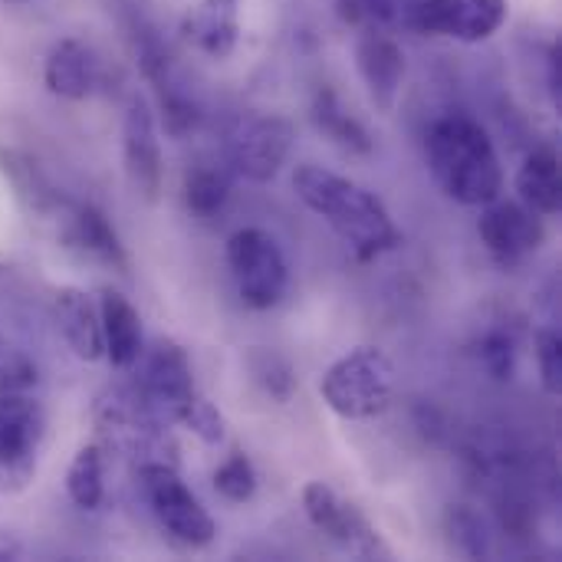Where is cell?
<instances>
[{"label":"cell","instance_id":"obj_14","mask_svg":"<svg viewBox=\"0 0 562 562\" xmlns=\"http://www.w3.org/2000/svg\"><path fill=\"white\" fill-rule=\"evenodd\" d=\"M46 431V418L33 392H0V468L23 484L33 474V461Z\"/></svg>","mask_w":562,"mask_h":562},{"label":"cell","instance_id":"obj_29","mask_svg":"<svg viewBox=\"0 0 562 562\" xmlns=\"http://www.w3.org/2000/svg\"><path fill=\"white\" fill-rule=\"evenodd\" d=\"M477 356L484 362V369L497 379V382H507L514 379V369H517V342L510 333L504 329H487L477 342Z\"/></svg>","mask_w":562,"mask_h":562},{"label":"cell","instance_id":"obj_8","mask_svg":"<svg viewBox=\"0 0 562 562\" xmlns=\"http://www.w3.org/2000/svg\"><path fill=\"white\" fill-rule=\"evenodd\" d=\"M293 122L280 115H240L227 128L224 155L227 168L254 184H267L280 175L293 148Z\"/></svg>","mask_w":562,"mask_h":562},{"label":"cell","instance_id":"obj_19","mask_svg":"<svg viewBox=\"0 0 562 562\" xmlns=\"http://www.w3.org/2000/svg\"><path fill=\"white\" fill-rule=\"evenodd\" d=\"M181 30L204 56L227 59L240 40V0H201Z\"/></svg>","mask_w":562,"mask_h":562},{"label":"cell","instance_id":"obj_2","mask_svg":"<svg viewBox=\"0 0 562 562\" xmlns=\"http://www.w3.org/2000/svg\"><path fill=\"white\" fill-rule=\"evenodd\" d=\"M428 168L441 191L468 207H484L504 191V165L487 128L464 115L448 112L431 122L425 135Z\"/></svg>","mask_w":562,"mask_h":562},{"label":"cell","instance_id":"obj_30","mask_svg":"<svg viewBox=\"0 0 562 562\" xmlns=\"http://www.w3.org/2000/svg\"><path fill=\"white\" fill-rule=\"evenodd\" d=\"M178 425H184L194 438H201L204 445H221L224 441V415L201 395H194L188 402V408L181 412Z\"/></svg>","mask_w":562,"mask_h":562},{"label":"cell","instance_id":"obj_15","mask_svg":"<svg viewBox=\"0 0 562 562\" xmlns=\"http://www.w3.org/2000/svg\"><path fill=\"white\" fill-rule=\"evenodd\" d=\"M356 66L379 112H392L405 82V49L382 26H362L356 40Z\"/></svg>","mask_w":562,"mask_h":562},{"label":"cell","instance_id":"obj_11","mask_svg":"<svg viewBox=\"0 0 562 562\" xmlns=\"http://www.w3.org/2000/svg\"><path fill=\"white\" fill-rule=\"evenodd\" d=\"M507 0H418L408 7V23L428 36L484 43L507 23Z\"/></svg>","mask_w":562,"mask_h":562},{"label":"cell","instance_id":"obj_22","mask_svg":"<svg viewBox=\"0 0 562 562\" xmlns=\"http://www.w3.org/2000/svg\"><path fill=\"white\" fill-rule=\"evenodd\" d=\"M310 119L316 125V132L323 138H329L336 148L349 151V155H369L372 151V135L369 128L346 112V105L339 102V95L323 86L316 95H313V105H310Z\"/></svg>","mask_w":562,"mask_h":562},{"label":"cell","instance_id":"obj_28","mask_svg":"<svg viewBox=\"0 0 562 562\" xmlns=\"http://www.w3.org/2000/svg\"><path fill=\"white\" fill-rule=\"evenodd\" d=\"M214 491L231 504H247L257 494V471L254 461L244 451H234L217 471H214Z\"/></svg>","mask_w":562,"mask_h":562},{"label":"cell","instance_id":"obj_23","mask_svg":"<svg viewBox=\"0 0 562 562\" xmlns=\"http://www.w3.org/2000/svg\"><path fill=\"white\" fill-rule=\"evenodd\" d=\"M234 194V171L217 161H198L184 175V204L198 217H214Z\"/></svg>","mask_w":562,"mask_h":562},{"label":"cell","instance_id":"obj_21","mask_svg":"<svg viewBox=\"0 0 562 562\" xmlns=\"http://www.w3.org/2000/svg\"><path fill=\"white\" fill-rule=\"evenodd\" d=\"M517 191L530 211L540 217H557L562 207V168L560 151L553 145H540L527 155L520 175H517Z\"/></svg>","mask_w":562,"mask_h":562},{"label":"cell","instance_id":"obj_6","mask_svg":"<svg viewBox=\"0 0 562 562\" xmlns=\"http://www.w3.org/2000/svg\"><path fill=\"white\" fill-rule=\"evenodd\" d=\"M138 481L155 520L175 543H181L184 550H204L214 543L217 537L214 517L178 477L175 464H142Z\"/></svg>","mask_w":562,"mask_h":562},{"label":"cell","instance_id":"obj_16","mask_svg":"<svg viewBox=\"0 0 562 562\" xmlns=\"http://www.w3.org/2000/svg\"><path fill=\"white\" fill-rule=\"evenodd\" d=\"M63 227H59V240L63 247H69L72 254H79L82 260L102 263L109 270L128 273V254L115 234V227L109 224V217L92 207V204H63Z\"/></svg>","mask_w":562,"mask_h":562},{"label":"cell","instance_id":"obj_5","mask_svg":"<svg viewBox=\"0 0 562 562\" xmlns=\"http://www.w3.org/2000/svg\"><path fill=\"white\" fill-rule=\"evenodd\" d=\"M323 402L346 422H366L392 405L395 369L375 346H359L323 375Z\"/></svg>","mask_w":562,"mask_h":562},{"label":"cell","instance_id":"obj_33","mask_svg":"<svg viewBox=\"0 0 562 562\" xmlns=\"http://www.w3.org/2000/svg\"><path fill=\"white\" fill-rule=\"evenodd\" d=\"M20 553H23L20 540H13L10 533H0V562L20 560Z\"/></svg>","mask_w":562,"mask_h":562},{"label":"cell","instance_id":"obj_9","mask_svg":"<svg viewBox=\"0 0 562 562\" xmlns=\"http://www.w3.org/2000/svg\"><path fill=\"white\" fill-rule=\"evenodd\" d=\"M303 510L326 540H333L339 550L352 553L356 560H392V547L366 520V514L356 504L342 501L323 481L303 487Z\"/></svg>","mask_w":562,"mask_h":562},{"label":"cell","instance_id":"obj_10","mask_svg":"<svg viewBox=\"0 0 562 562\" xmlns=\"http://www.w3.org/2000/svg\"><path fill=\"white\" fill-rule=\"evenodd\" d=\"M138 359H142V372L132 382L135 392L161 422L175 425L181 412L188 408V402L198 395L188 352L175 339H155V346Z\"/></svg>","mask_w":562,"mask_h":562},{"label":"cell","instance_id":"obj_25","mask_svg":"<svg viewBox=\"0 0 562 562\" xmlns=\"http://www.w3.org/2000/svg\"><path fill=\"white\" fill-rule=\"evenodd\" d=\"M0 168H3V175L13 181L16 194H20L33 211H56V207L63 204L59 194L53 191V184L46 181V175L36 168L33 158H26V155H20V151H3V155H0Z\"/></svg>","mask_w":562,"mask_h":562},{"label":"cell","instance_id":"obj_4","mask_svg":"<svg viewBox=\"0 0 562 562\" xmlns=\"http://www.w3.org/2000/svg\"><path fill=\"white\" fill-rule=\"evenodd\" d=\"M95 428L102 441L142 464H178V448L168 435V422H161L135 392V385H115L99 395L92 408Z\"/></svg>","mask_w":562,"mask_h":562},{"label":"cell","instance_id":"obj_24","mask_svg":"<svg viewBox=\"0 0 562 562\" xmlns=\"http://www.w3.org/2000/svg\"><path fill=\"white\" fill-rule=\"evenodd\" d=\"M66 494L79 510H99L105 497V448L86 445L66 471Z\"/></svg>","mask_w":562,"mask_h":562},{"label":"cell","instance_id":"obj_27","mask_svg":"<svg viewBox=\"0 0 562 562\" xmlns=\"http://www.w3.org/2000/svg\"><path fill=\"white\" fill-rule=\"evenodd\" d=\"M445 524H448V533H451V547L461 557L484 560L491 553V533H487L481 514H474L471 507H451Z\"/></svg>","mask_w":562,"mask_h":562},{"label":"cell","instance_id":"obj_12","mask_svg":"<svg viewBox=\"0 0 562 562\" xmlns=\"http://www.w3.org/2000/svg\"><path fill=\"white\" fill-rule=\"evenodd\" d=\"M477 234H481L487 254L504 267L524 263L547 240V231H543V221L537 211H530L527 204H517V201H501V198L484 204Z\"/></svg>","mask_w":562,"mask_h":562},{"label":"cell","instance_id":"obj_3","mask_svg":"<svg viewBox=\"0 0 562 562\" xmlns=\"http://www.w3.org/2000/svg\"><path fill=\"white\" fill-rule=\"evenodd\" d=\"M122 23H125V33H128V43H132V53L138 59V69L142 76L151 82L155 95H158V109H161V122H165V132L175 135V138H184L191 135L204 112H201V102L194 95V89L188 86V79L181 76L168 43L161 40V33L138 13V10H122Z\"/></svg>","mask_w":562,"mask_h":562},{"label":"cell","instance_id":"obj_13","mask_svg":"<svg viewBox=\"0 0 562 562\" xmlns=\"http://www.w3.org/2000/svg\"><path fill=\"white\" fill-rule=\"evenodd\" d=\"M122 155H125V171L138 198L158 201L161 194V178H165V161H161V138L155 115L142 95H132L125 105L122 119Z\"/></svg>","mask_w":562,"mask_h":562},{"label":"cell","instance_id":"obj_7","mask_svg":"<svg viewBox=\"0 0 562 562\" xmlns=\"http://www.w3.org/2000/svg\"><path fill=\"white\" fill-rule=\"evenodd\" d=\"M227 267L250 310H273L290 290V263L280 244L260 227H240L231 234Z\"/></svg>","mask_w":562,"mask_h":562},{"label":"cell","instance_id":"obj_18","mask_svg":"<svg viewBox=\"0 0 562 562\" xmlns=\"http://www.w3.org/2000/svg\"><path fill=\"white\" fill-rule=\"evenodd\" d=\"M53 313H56V326L66 339V346L82 359V362H99L105 356L102 346V319H99V306L76 286H66L56 293L53 300Z\"/></svg>","mask_w":562,"mask_h":562},{"label":"cell","instance_id":"obj_20","mask_svg":"<svg viewBox=\"0 0 562 562\" xmlns=\"http://www.w3.org/2000/svg\"><path fill=\"white\" fill-rule=\"evenodd\" d=\"M99 319H102V346L105 359L115 369H132L142 356V319L138 310L115 290L102 293L99 303Z\"/></svg>","mask_w":562,"mask_h":562},{"label":"cell","instance_id":"obj_1","mask_svg":"<svg viewBox=\"0 0 562 562\" xmlns=\"http://www.w3.org/2000/svg\"><path fill=\"white\" fill-rule=\"evenodd\" d=\"M293 188L300 201L319 214L359 260H375L402 244V234L382 198L352 178L333 175L319 165H300Z\"/></svg>","mask_w":562,"mask_h":562},{"label":"cell","instance_id":"obj_17","mask_svg":"<svg viewBox=\"0 0 562 562\" xmlns=\"http://www.w3.org/2000/svg\"><path fill=\"white\" fill-rule=\"evenodd\" d=\"M43 79L46 89L59 99H86L95 92V86L102 82V66L95 59V53L79 43V40H59L43 66Z\"/></svg>","mask_w":562,"mask_h":562},{"label":"cell","instance_id":"obj_34","mask_svg":"<svg viewBox=\"0 0 562 562\" xmlns=\"http://www.w3.org/2000/svg\"><path fill=\"white\" fill-rule=\"evenodd\" d=\"M10 3H23V0H10Z\"/></svg>","mask_w":562,"mask_h":562},{"label":"cell","instance_id":"obj_31","mask_svg":"<svg viewBox=\"0 0 562 562\" xmlns=\"http://www.w3.org/2000/svg\"><path fill=\"white\" fill-rule=\"evenodd\" d=\"M537 362H540V379L550 395H560L562 389V336L560 329L547 326L537 333Z\"/></svg>","mask_w":562,"mask_h":562},{"label":"cell","instance_id":"obj_26","mask_svg":"<svg viewBox=\"0 0 562 562\" xmlns=\"http://www.w3.org/2000/svg\"><path fill=\"white\" fill-rule=\"evenodd\" d=\"M247 369H250V379H254L270 398L290 402V395H293V389H296V372H293V366H290L283 356H277V352L257 346V349L247 352Z\"/></svg>","mask_w":562,"mask_h":562},{"label":"cell","instance_id":"obj_32","mask_svg":"<svg viewBox=\"0 0 562 562\" xmlns=\"http://www.w3.org/2000/svg\"><path fill=\"white\" fill-rule=\"evenodd\" d=\"M36 389V369L26 359H13L0 369V392H33Z\"/></svg>","mask_w":562,"mask_h":562}]
</instances>
